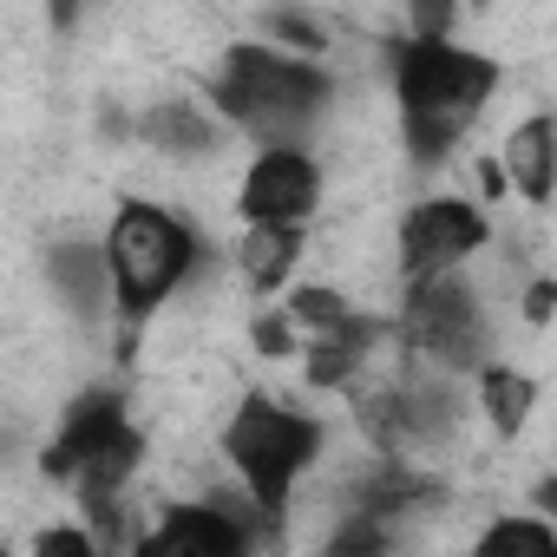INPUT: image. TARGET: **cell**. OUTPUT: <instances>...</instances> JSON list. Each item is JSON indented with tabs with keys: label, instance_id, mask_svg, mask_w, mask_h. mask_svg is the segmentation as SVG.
<instances>
[{
	"label": "cell",
	"instance_id": "6",
	"mask_svg": "<svg viewBox=\"0 0 557 557\" xmlns=\"http://www.w3.org/2000/svg\"><path fill=\"white\" fill-rule=\"evenodd\" d=\"M485 243V216L459 197H426L400 216V269L407 283H426V275L459 269L472 249Z\"/></svg>",
	"mask_w": 557,
	"mask_h": 557
},
{
	"label": "cell",
	"instance_id": "14",
	"mask_svg": "<svg viewBox=\"0 0 557 557\" xmlns=\"http://www.w3.org/2000/svg\"><path fill=\"white\" fill-rule=\"evenodd\" d=\"M479 394H485V420H492L498 433H518L537 387H531L518 368H485V374H479Z\"/></svg>",
	"mask_w": 557,
	"mask_h": 557
},
{
	"label": "cell",
	"instance_id": "13",
	"mask_svg": "<svg viewBox=\"0 0 557 557\" xmlns=\"http://www.w3.org/2000/svg\"><path fill=\"white\" fill-rule=\"evenodd\" d=\"M151 145H164V151H177V158H197V151H210L216 145V125L197 112V106H184V99H171V106H158V112H145V125H138Z\"/></svg>",
	"mask_w": 557,
	"mask_h": 557
},
{
	"label": "cell",
	"instance_id": "19",
	"mask_svg": "<svg viewBox=\"0 0 557 557\" xmlns=\"http://www.w3.org/2000/svg\"><path fill=\"white\" fill-rule=\"evenodd\" d=\"M79 8H86V0H47V14H53V27H73V21H79Z\"/></svg>",
	"mask_w": 557,
	"mask_h": 557
},
{
	"label": "cell",
	"instance_id": "17",
	"mask_svg": "<svg viewBox=\"0 0 557 557\" xmlns=\"http://www.w3.org/2000/svg\"><path fill=\"white\" fill-rule=\"evenodd\" d=\"M256 342H262V355H289L296 348V322H256Z\"/></svg>",
	"mask_w": 557,
	"mask_h": 557
},
{
	"label": "cell",
	"instance_id": "7",
	"mask_svg": "<svg viewBox=\"0 0 557 557\" xmlns=\"http://www.w3.org/2000/svg\"><path fill=\"white\" fill-rule=\"evenodd\" d=\"M315 197H322V171L296 145H269L243 177V216L249 223H309Z\"/></svg>",
	"mask_w": 557,
	"mask_h": 557
},
{
	"label": "cell",
	"instance_id": "10",
	"mask_svg": "<svg viewBox=\"0 0 557 557\" xmlns=\"http://www.w3.org/2000/svg\"><path fill=\"white\" fill-rule=\"evenodd\" d=\"M47 283L60 289V302L73 309V315H99L106 309V296H112V275H106V249L99 243H60L53 256H47Z\"/></svg>",
	"mask_w": 557,
	"mask_h": 557
},
{
	"label": "cell",
	"instance_id": "8",
	"mask_svg": "<svg viewBox=\"0 0 557 557\" xmlns=\"http://www.w3.org/2000/svg\"><path fill=\"white\" fill-rule=\"evenodd\" d=\"M132 433V420H125V400L119 394H86V400H73V413H66V426L53 433V446H47V472L53 479H73L92 453H106V446H119Z\"/></svg>",
	"mask_w": 557,
	"mask_h": 557
},
{
	"label": "cell",
	"instance_id": "3",
	"mask_svg": "<svg viewBox=\"0 0 557 557\" xmlns=\"http://www.w3.org/2000/svg\"><path fill=\"white\" fill-rule=\"evenodd\" d=\"M197 262V230L177 223L158 203H119L112 230H106V275H112V302L125 335L184 283Z\"/></svg>",
	"mask_w": 557,
	"mask_h": 557
},
{
	"label": "cell",
	"instance_id": "4",
	"mask_svg": "<svg viewBox=\"0 0 557 557\" xmlns=\"http://www.w3.org/2000/svg\"><path fill=\"white\" fill-rule=\"evenodd\" d=\"M223 453H230V466L243 472L256 511L275 518V511L289 505L296 479L315 466L322 426H315L309 413L283 407V400H269V394H249V400L230 413V426H223Z\"/></svg>",
	"mask_w": 557,
	"mask_h": 557
},
{
	"label": "cell",
	"instance_id": "1",
	"mask_svg": "<svg viewBox=\"0 0 557 557\" xmlns=\"http://www.w3.org/2000/svg\"><path fill=\"white\" fill-rule=\"evenodd\" d=\"M387 66H394V92H400L413 164L453 158V145L466 138V125L479 119V106L498 86V66L485 53L446 40V34H407V40H394Z\"/></svg>",
	"mask_w": 557,
	"mask_h": 557
},
{
	"label": "cell",
	"instance_id": "11",
	"mask_svg": "<svg viewBox=\"0 0 557 557\" xmlns=\"http://www.w3.org/2000/svg\"><path fill=\"white\" fill-rule=\"evenodd\" d=\"M296 256H302V223H249L243 249H236V262L256 289H283L296 275Z\"/></svg>",
	"mask_w": 557,
	"mask_h": 557
},
{
	"label": "cell",
	"instance_id": "9",
	"mask_svg": "<svg viewBox=\"0 0 557 557\" xmlns=\"http://www.w3.org/2000/svg\"><path fill=\"white\" fill-rule=\"evenodd\" d=\"M243 544H249V531L223 505H184L145 537V550H190V557H236Z\"/></svg>",
	"mask_w": 557,
	"mask_h": 557
},
{
	"label": "cell",
	"instance_id": "12",
	"mask_svg": "<svg viewBox=\"0 0 557 557\" xmlns=\"http://www.w3.org/2000/svg\"><path fill=\"white\" fill-rule=\"evenodd\" d=\"M505 177H511L531 203L550 197V125H544V119H531V125H518V132L505 138Z\"/></svg>",
	"mask_w": 557,
	"mask_h": 557
},
{
	"label": "cell",
	"instance_id": "2",
	"mask_svg": "<svg viewBox=\"0 0 557 557\" xmlns=\"http://www.w3.org/2000/svg\"><path fill=\"white\" fill-rule=\"evenodd\" d=\"M210 99L236 132L262 138V145H296L315 125V112L329 106V73L315 60H296L283 47L249 40V47L223 53L216 79H210Z\"/></svg>",
	"mask_w": 557,
	"mask_h": 557
},
{
	"label": "cell",
	"instance_id": "5",
	"mask_svg": "<svg viewBox=\"0 0 557 557\" xmlns=\"http://www.w3.org/2000/svg\"><path fill=\"white\" fill-rule=\"evenodd\" d=\"M400 335L433 361V368H479L485 355V315L479 296L459 283V275H426V283H407V309H400Z\"/></svg>",
	"mask_w": 557,
	"mask_h": 557
},
{
	"label": "cell",
	"instance_id": "16",
	"mask_svg": "<svg viewBox=\"0 0 557 557\" xmlns=\"http://www.w3.org/2000/svg\"><path fill=\"white\" fill-rule=\"evenodd\" d=\"M479 550H557V531H550V524L505 518V524H492V531H485V544H479Z\"/></svg>",
	"mask_w": 557,
	"mask_h": 557
},
{
	"label": "cell",
	"instance_id": "15",
	"mask_svg": "<svg viewBox=\"0 0 557 557\" xmlns=\"http://www.w3.org/2000/svg\"><path fill=\"white\" fill-rule=\"evenodd\" d=\"M342 315H348V302H342L335 289H296V296H289V322H296V329H309V335L335 329Z\"/></svg>",
	"mask_w": 557,
	"mask_h": 557
},
{
	"label": "cell",
	"instance_id": "18",
	"mask_svg": "<svg viewBox=\"0 0 557 557\" xmlns=\"http://www.w3.org/2000/svg\"><path fill=\"white\" fill-rule=\"evenodd\" d=\"M40 550H92V531H47Z\"/></svg>",
	"mask_w": 557,
	"mask_h": 557
}]
</instances>
